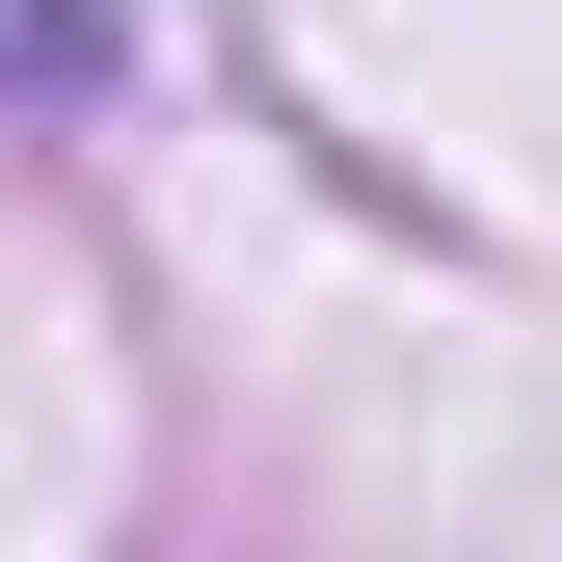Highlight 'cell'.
Listing matches in <instances>:
<instances>
[{
  "label": "cell",
  "instance_id": "6da1fadb",
  "mask_svg": "<svg viewBox=\"0 0 562 562\" xmlns=\"http://www.w3.org/2000/svg\"><path fill=\"white\" fill-rule=\"evenodd\" d=\"M108 81V0H0V108H81Z\"/></svg>",
  "mask_w": 562,
  "mask_h": 562
}]
</instances>
